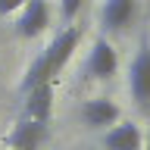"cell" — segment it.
I'll use <instances>...</instances> for the list:
<instances>
[{
    "label": "cell",
    "mask_w": 150,
    "mask_h": 150,
    "mask_svg": "<svg viewBox=\"0 0 150 150\" xmlns=\"http://www.w3.org/2000/svg\"><path fill=\"white\" fill-rule=\"evenodd\" d=\"M78 38L81 35H78L75 25L63 28V31L47 44V50H41V56H35V59L28 63L25 78H22V91H31V88H38V84H44V81H53L56 75L63 72V66L72 59L75 47H78Z\"/></svg>",
    "instance_id": "cell-1"
},
{
    "label": "cell",
    "mask_w": 150,
    "mask_h": 150,
    "mask_svg": "<svg viewBox=\"0 0 150 150\" xmlns=\"http://www.w3.org/2000/svg\"><path fill=\"white\" fill-rule=\"evenodd\" d=\"M128 91L141 110H150V44H141L138 56L128 66Z\"/></svg>",
    "instance_id": "cell-2"
},
{
    "label": "cell",
    "mask_w": 150,
    "mask_h": 150,
    "mask_svg": "<svg viewBox=\"0 0 150 150\" xmlns=\"http://www.w3.org/2000/svg\"><path fill=\"white\" fill-rule=\"evenodd\" d=\"M50 25V6L47 0H25L16 19V35L19 38H38Z\"/></svg>",
    "instance_id": "cell-3"
},
{
    "label": "cell",
    "mask_w": 150,
    "mask_h": 150,
    "mask_svg": "<svg viewBox=\"0 0 150 150\" xmlns=\"http://www.w3.org/2000/svg\"><path fill=\"white\" fill-rule=\"evenodd\" d=\"M84 72L91 75V78H97V81L112 78V75L119 72V56H116V50H112L110 41H103V38L94 41L91 53H88V63H84Z\"/></svg>",
    "instance_id": "cell-4"
},
{
    "label": "cell",
    "mask_w": 150,
    "mask_h": 150,
    "mask_svg": "<svg viewBox=\"0 0 150 150\" xmlns=\"http://www.w3.org/2000/svg\"><path fill=\"white\" fill-rule=\"evenodd\" d=\"M44 141H47V122L22 119V122H16V128L3 138V147H9V150H38Z\"/></svg>",
    "instance_id": "cell-5"
},
{
    "label": "cell",
    "mask_w": 150,
    "mask_h": 150,
    "mask_svg": "<svg viewBox=\"0 0 150 150\" xmlns=\"http://www.w3.org/2000/svg\"><path fill=\"white\" fill-rule=\"evenodd\" d=\"M81 119L88 128H106V125H116L119 122V106L106 97H94L81 106Z\"/></svg>",
    "instance_id": "cell-6"
},
{
    "label": "cell",
    "mask_w": 150,
    "mask_h": 150,
    "mask_svg": "<svg viewBox=\"0 0 150 150\" xmlns=\"http://www.w3.org/2000/svg\"><path fill=\"white\" fill-rule=\"evenodd\" d=\"M50 110H53V81H44L31 91H25V119L47 122Z\"/></svg>",
    "instance_id": "cell-7"
},
{
    "label": "cell",
    "mask_w": 150,
    "mask_h": 150,
    "mask_svg": "<svg viewBox=\"0 0 150 150\" xmlns=\"http://www.w3.org/2000/svg\"><path fill=\"white\" fill-rule=\"evenodd\" d=\"M134 0H103L100 6V25L106 31H122L134 19Z\"/></svg>",
    "instance_id": "cell-8"
},
{
    "label": "cell",
    "mask_w": 150,
    "mask_h": 150,
    "mask_svg": "<svg viewBox=\"0 0 150 150\" xmlns=\"http://www.w3.org/2000/svg\"><path fill=\"white\" fill-rule=\"evenodd\" d=\"M141 147H144V134H141V128L131 125V122L112 125V128L103 134V150H141Z\"/></svg>",
    "instance_id": "cell-9"
},
{
    "label": "cell",
    "mask_w": 150,
    "mask_h": 150,
    "mask_svg": "<svg viewBox=\"0 0 150 150\" xmlns=\"http://www.w3.org/2000/svg\"><path fill=\"white\" fill-rule=\"evenodd\" d=\"M81 3L84 0H59V16H63V22H72V19L81 13Z\"/></svg>",
    "instance_id": "cell-10"
},
{
    "label": "cell",
    "mask_w": 150,
    "mask_h": 150,
    "mask_svg": "<svg viewBox=\"0 0 150 150\" xmlns=\"http://www.w3.org/2000/svg\"><path fill=\"white\" fill-rule=\"evenodd\" d=\"M25 0H0V16H9V13H19Z\"/></svg>",
    "instance_id": "cell-11"
},
{
    "label": "cell",
    "mask_w": 150,
    "mask_h": 150,
    "mask_svg": "<svg viewBox=\"0 0 150 150\" xmlns=\"http://www.w3.org/2000/svg\"><path fill=\"white\" fill-rule=\"evenodd\" d=\"M147 150H150V141H147Z\"/></svg>",
    "instance_id": "cell-12"
},
{
    "label": "cell",
    "mask_w": 150,
    "mask_h": 150,
    "mask_svg": "<svg viewBox=\"0 0 150 150\" xmlns=\"http://www.w3.org/2000/svg\"><path fill=\"white\" fill-rule=\"evenodd\" d=\"M147 141H150V134H147Z\"/></svg>",
    "instance_id": "cell-13"
},
{
    "label": "cell",
    "mask_w": 150,
    "mask_h": 150,
    "mask_svg": "<svg viewBox=\"0 0 150 150\" xmlns=\"http://www.w3.org/2000/svg\"><path fill=\"white\" fill-rule=\"evenodd\" d=\"M3 150H9V147H3Z\"/></svg>",
    "instance_id": "cell-14"
}]
</instances>
